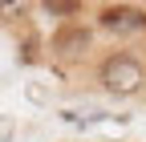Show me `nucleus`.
<instances>
[{"label": "nucleus", "instance_id": "f257e3e1", "mask_svg": "<svg viewBox=\"0 0 146 142\" xmlns=\"http://www.w3.org/2000/svg\"><path fill=\"white\" fill-rule=\"evenodd\" d=\"M98 85L114 98H134L146 85V61L134 49H114L98 61Z\"/></svg>", "mask_w": 146, "mask_h": 142}, {"label": "nucleus", "instance_id": "f03ea898", "mask_svg": "<svg viewBox=\"0 0 146 142\" xmlns=\"http://www.w3.org/2000/svg\"><path fill=\"white\" fill-rule=\"evenodd\" d=\"M98 29L114 33V37L146 33V8H138V4H102L98 8Z\"/></svg>", "mask_w": 146, "mask_h": 142}, {"label": "nucleus", "instance_id": "7ed1b4c3", "mask_svg": "<svg viewBox=\"0 0 146 142\" xmlns=\"http://www.w3.org/2000/svg\"><path fill=\"white\" fill-rule=\"evenodd\" d=\"M89 49H94V33L85 25H77V21L73 25H57L53 37H49V53L61 57V61H81Z\"/></svg>", "mask_w": 146, "mask_h": 142}, {"label": "nucleus", "instance_id": "20e7f679", "mask_svg": "<svg viewBox=\"0 0 146 142\" xmlns=\"http://www.w3.org/2000/svg\"><path fill=\"white\" fill-rule=\"evenodd\" d=\"M41 12L61 21V25H73L69 16H81V4H73V0H49V4H41Z\"/></svg>", "mask_w": 146, "mask_h": 142}, {"label": "nucleus", "instance_id": "39448f33", "mask_svg": "<svg viewBox=\"0 0 146 142\" xmlns=\"http://www.w3.org/2000/svg\"><path fill=\"white\" fill-rule=\"evenodd\" d=\"M0 12H4V16H25L29 4H0Z\"/></svg>", "mask_w": 146, "mask_h": 142}]
</instances>
